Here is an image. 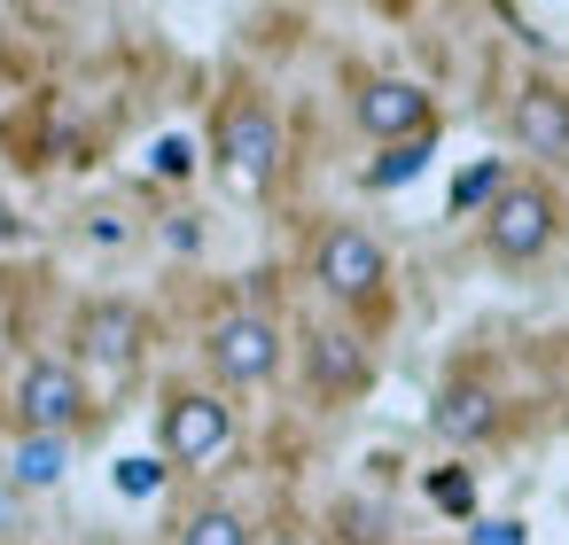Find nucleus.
<instances>
[{
  "instance_id": "f257e3e1",
  "label": "nucleus",
  "mask_w": 569,
  "mask_h": 545,
  "mask_svg": "<svg viewBox=\"0 0 569 545\" xmlns=\"http://www.w3.org/2000/svg\"><path fill=\"white\" fill-rule=\"evenodd\" d=\"M211 157H219V180H227L234 195H266L273 172H281V118H273L258 94H234V102L219 110Z\"/></svg>"
},
{
  "instance_id": "f03ea898",
  "label": "nucleus",
  "mask_w": 569,
  "mask_h": 545,
  "mask_svg": "<svg viewBox=\"0 0 569 545\" xmlns=\"http://www.w3.org/2000/svg\"><path fill=\"white\" fill-rule=\"evenodd\" d=\"M553 226H561V203H553V188H538V180L499 188L491 211H483V242H491L499 265H530V258L553 242Z\"/></svg>"
},
{
  "instance_id": "7ed1b4c3",
  "label": "nucleus",
  "mask_w": 569,
  "mask_h": 545,
  "mask_svg": "<svg viewBox=\"0 0 569 545\" xmlns=\"http://www.w3.org/2000/svg\"><path fill=\"white\" fill-rule=\"evenodd\" d=\"M312 281H320L328 296H343V304L382 296V281H390L382 242H375V234H359V226H328V234L312 242Z\"/></svg>"
},
{
  "instance_id": "20e7f679",
  "label": "nucleus",
  "mask_w": 569,
  "mask_h": 545,
  "mask_svg": "<svg viewBox=\"0 0 569 545\" xmlns=\"http://www.w3.org/2000/svg\"><path fill=\"white\" fill-rule=\"evenodd\" d=\"M17 413H24L32 436H63V428H79V421H87V382H79V366H63V359H32L24 382H17Z\"/></svg>"
},
{
  "instance_id": "39448f33",
  "label": "nucleus",
  "mask_w": 569,
  "mask_h": 545,
  "mask_svg": "<svg viewBox=\"0 0 569 545\" xmlns=\"http://www.w3.org/2000/svg\"><path fill=\"white\" fill-rule=\"evenodd\" d=\"M227 436H234V413H227L211 390H172V397H164V460L196 467V460H211Z\"/></svg>"
},
{
  "instance_id": "423d86ee",
  "label": "nucleus",
  "mask_w": 569,
  "mask_h": 545,
  "mask_svg": "<svg viewBox=\"0 0 569 545\" xmlns=\"http://www.w3.org/2000/svg\"><path fill=\"white\" fill-rule=\"evenodd\" d=\"M203 351H211V366H219L227 382H266V374L281 366V335H273V320H258V312H227Z\"/></svg>"
},
{
  "instance_id": "0eeeda50",
  "label": "nucleus",
  "mask_w": 569,
  "mask_h": 545,
  "mask_svg": "<svg viewBox=\"0 0 569 545\" xmlns=\"http://www.w3.org/2000/svg\"><path fill=\"white\" fill-rule=\"evenodd\" d=\"M141 335H149V320L133 304H87L79 312V351L94 366H110V374H133L141 366Z\"/></svg>"
},
{
  "instance_id": "6e6552de",
  "label": "nucleus",
  "mask_w": 569,
  "mask_h": 545,
  "mask_svg": "<svg viewBox=\"0 0 569 545\" xmlns=\"http://www.w3.org/2000/svg\"><path fill=\"white\" fill-rule=\"evenodd\" d=\"M359 125L375 133V141H421L429 133V94L421 87H406V79H375V87H359Z\"/></svg>"
},
{
  "instance_id": "1a4fd4ad",
  "label": "nucleus",
  "mask_w": 569,
  "mask_h": 545,
  "mask_svg": "<svg viewBox=\"0 0 569 545\" xmlns=\"http://www.w3.org/2000/svg\"><path fill=\"white\" fill-rule=\"evenodd\" d=\"M507 125H515V141L530 157H569V94L561 87H522Z\"/></svg>"
},
{
  "instance_id": "9d476101",
  "label": "nucleus",
  "mask_w": 569,
  "mask_h": 545,
  "mask_svg": "<svg viewBox=\"0 0 569 545\" xmlns=\"http://www.w3.org/2000/svg\"><path fill=\"white\" fill-rule=\"evenodd\" d=\"M437 436L445 444H483L499 436V397L483 382H445L437 390Z\"/></svg>"
},
{
  "instance_id": "9b49d317",
  "label": "nucleus",
  "mask_w": 569,
  "mask_h": 545,
  "mask_svg": "<svg viewBox=\"0 0 569 545\" xmlns=\"http://www.w3.org/2000/svg\"><path fill=\"white\" fill-rule=\"evenodd\" d=\"M305 359H312V390H320V397H351V390L367 382V351H359L351 335H336V327H320Z\"/></svg>"
},
{
  "instance_id": "f8f14e48",
  "label": "nucleus",
  "mask_w": 569,
  "mask_h": 545,
  "mask_svg": "<svg viewBox=\"0 0 569 545\" xmlns=\"http://www.w3.org/2000/svg\"><path fill=\"white\" fill-rule=\"evenodd\" d=\"M180 545H250V529H242L234 506H196V514L180 522Z\"/></svg>"
},
{
  "instance_id": "ddd939ff",
  "label": "nucleus",
  "mask_w": 569,
  "mask_h": 545,
  "mask_svg": "<svg viewBox=\"0 0 569 545\" xmlns=\"http://www.w3.org/2000/svg\"><path fill=\"white\" fill-rule=\"evenodd\" d=\"M421 164H429V133H421V141H390V149L367 164V188H398V180H413Z\"/></svg>"
},
{
  "instance_id": "4468645a",
  "label": "nucleus",
  "mask_w": 569,
  "mask_h": 545,
  "mask_svg": "<svg viewBox=\"0 0 569 545\" xmlns=\"http://www.w3.org/2000/svg\"><path fill=\"white\" fill-rule=\"evenodd\" d=\"M9 467H17V483H32V491L56 483V475H63V436H24Z\"/></svg>"
},
{
  "instance_id": "2eb2a0df",
  "label": "nucleus",
  "mask_w": 569,
  "mask_h": 545,
  "mask_svg": "<svg viewBox=\"0 0 569 545\" xmlns=\"http://www.w3.org/2000/svg\"><path fill=\"white\" fill-rule=\"evenodd\" d=\"M429 498L452 506V514H468V506H476V483H468L460 467H445V475H429Z\"/></svg>"
},
{
  "instance_id": "dca6fc26",
  "label": "nucleus",
  "mask_w": 569,
  "mask_h": 545,
  "mask_svg": "<svg viewBox=\"0 0 569 545\" xmlns=\"http://www.w3.org/2000/svg\"><path fill=\"white\" fill-rule=\"evenodd\" d=\"M157 483H164V467H157V460H118V491H126V498H149Z\"/></svg>"
},
{
  "instance_id": "f3484780",
  "label": "nucleus",
  "mask_w": 569,
  "mask_h": 545,
  "mask_svg": "<svg viewBox=\"0 0 569 545\" xmlns=\"http://www.w3.org/2000/svg\"><path fill=\"white\" fill-rule=\"evenodd\" d=\"M491 188H499V164H476V172H460V188H452V203L468 211V203H483Z\"/></svg>"
},
{
  "instance_id": "a211bd4d",
  "label": "nucleus",
  "mask_w": 569,
  "mask_h": 545,
  "mask_svg": "<svg viewBox=\"0 0 569 545\" xmlns=\"http://www.w3.org/2000/svg\"><path fill=\"white\" fill-rule=\"evenodd\" d=\"M468 545H522V522H476Z\"/></svg>"
},
{
  "instance_id": "6ab92c4d",
  "label": "nucleus",
  "mask_w": 569,
  "mask_h": 545,
  "mask_svg": "<svg viewBox=\"0 0 569 545\" xmlns=\"http://www.w3.org/2000/svg\"><path fill=\"white\" fill-rule=\"evenodd\" d=\"M157 172L180 180V172H188V141H164V149H157Z\"/></svg>"
}]
</instances>
